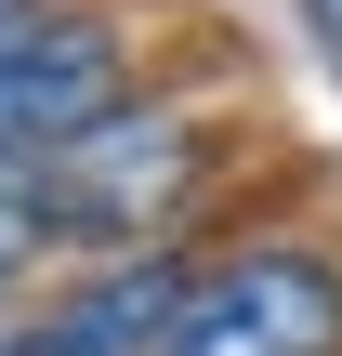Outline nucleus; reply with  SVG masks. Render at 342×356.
Returning <instances> with one entry per match:
<instances>
[{
    "mask_svg": "<svg viewBox=\"0 0 342 356\" xmlns=\"http://www.w3.org/2000/svg\"><path fill=\"white\" fill-rule=\"evenodd\" d=\"M303 13H316V40H330V53H342V0H303Z\"/></svg>",
    "mask_w": 342,
    "mask_h": 356,
    "instance_id": "7",
    "label": "nucleus"
},
{
    "mask_svg": "<svg viewBox=\"0 0 342 356\" xmlns=\"http://www.w3.org/2000/svg\"><path fill=\"white\" fill-rule=\"evenodd\" d=\"M40 13H53V0H0V40H13V26H40Z\"/></svg>",
    "mask_w": 342,
    "mask_h": 356,
    "instance_id": "6",
    "label": "nucleus"
},
{
    "mask_svg": "<svg viewBox=\"0 0 342 356\" xmlns=\"http://www.w3.org/2000/svg\"><path fill=\"white\" fill-rule=\"evenodd\" d=\"M224 159L237 132L185 92H132L119 119H92L79 145L40 159V198H53V238L79 264H119V251H185V225L224 211Z\"/></svg>",
    "mask_w": 342,
    "mask_h": 356,
    "instance_id": "1",
    "label": "nucleus"
},
{
    "mask_svg": "<svg viewBox=\"0 0 342 356\" xmlns=\"http://www.w3.org/2000/svg\"><path fill=\"white\" fill-rule=\"evenodd\" d=\"M145 92V40L119 0H53L40 26L0 40V159H53L92 119H119Z\"/></svg>",
    "mask_w": 342,
    "mask_h": 356,
    "instance_id": "3",
    "label": "nucleus"
},
{
    "mask_svg": "<svg viewBox=\"0 0 342 356\" xmlns=\"http://www.w3.org/2000/svg\"><path fill=\"white\" fill-rule=\"evenodd\" d=\"M171 356H342V238H316V225L211 238Z\"/></svg>",
    "mask_w": 342,
    "mask_h": 356,
    "instance_id": "2",
    "label": "nucleus"
},
{
    "mask_svg": "<svg viewBox=\"0 0 342 356\" xmlns=\"http://www.w3.org/2000/svg\"><path fill=\"white\" fill-rule=\"evenodd\" d=\"M53 264H66V238H53L40 159H0V317H13V291H40Z\"/></svg>",
    "mask_w": 342,
    "mask_h": 356,
    "instance_id": "5",
    "label": "nucleus"
},
{
    "mask_svg": "<svg viewBox=\"0 0 342 356\" xmlns=\"http://www.w3.org/2000/svg\"><path fill=\"white\" fill-rule=\"evenodd\" d=\"M0 356H13V317H0Z\"/></svg>",
    "mask_w": 342,
    "mask_h": 356,
    "instance_id": "8",
    "label": "nucleus"
},
{
    "mask_svg": "<svg viewBox=\"0 0 342 356\" xmlns=\"http://www.w3.org/2000/svg\"><path fill=\"white\" fill-rule=\"evenodd\" d=\"M198 304V251H119V264H66L26 317L13 356H171Z\"/></svg>",
    "mask_w": 342,
    "mask_h": 356,
    "instance_id": "4",
    "label": "nucleus"
}]
</instances>
